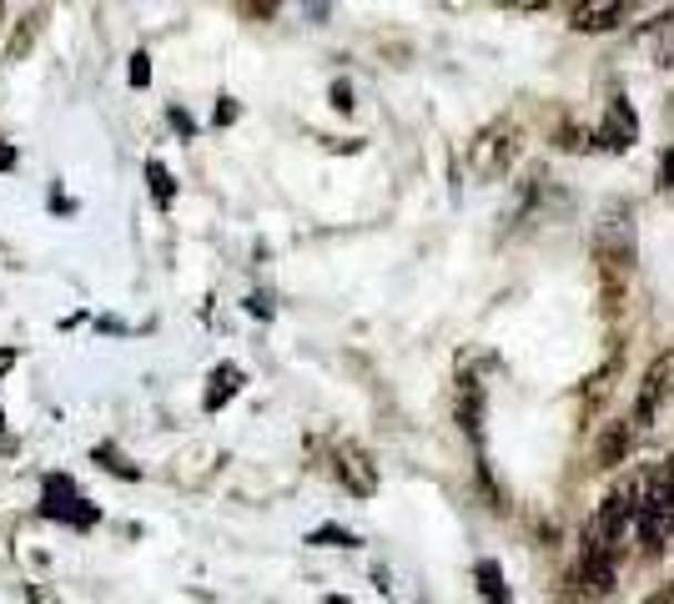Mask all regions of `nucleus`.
Masks as SVG:
<instances>
[{"label": "nucleus", "mask_w": 674, "mask_h": 604, "mask_svg": "<svg viewBox=\"0 0 674 604\" xmlns=\"http://www.w3.org/2000/svg\"><path fill=\"white\" fill-rule=\"evenodd\" d=\"M333 106L337 111H353V86H348V81H337V86H333Z\"/></svg>", "instance_id": "nucleus-19"}, {"label": "nucleus", "mask_w": 674, "mask_h": 604, "mask_svg": "<svg viewBox=\"0 0 674 604\" xmlns=\"http://www.w3.org/2000/svg\"><path fill=\"white\" fill-rule=\"evenodd\" d=\"M327 604H353V600H343V594H327Z\"/></svg>", "instance_id": "nucleus-23"}, {"label": "nucleus", "mask_w": 674, "mask_h": 604, "mask_svg": "<svg viewBox=\"0 0 674 604\" xmlns=\"http://www.w3.org/2000/svg\"><path fill=\"white\" fill-rule=\"evenodd\" d=\"M644 604H674V584H664V590H654Z\"/></svg>", "instance_id": "nucleus-21"}, {"label": "nucleus", "mask_w": 674, "mask_h": 604, "mask_svg": "<svg viewBox=\"0 0 674 604\" xmlns=\"http://www.w3.org/2000/svg\"><path fill=\"white\" fill-rule=\"evenodd\" d=\"M25 604H65L51 584H25Z\"/></svg>", "instance_id": "nucleus-17"}, {"label": "nucleus", "mask_w": 674, "mask_h": 604, "mask_svg": "<svg viewBox=\"0 0 674 604\" xmlns=\"http://www.w3.org/2000/svg\"><path fill=\"white\" fill-rule=\"evenodd\" d=\"M634 529H640V554L654 560L674 529V463H654L644 473V504H640Z\"/></svg>", "instance_id": "nucleus-1"}, {"label": "nucleus", "mask_w": 674, "mask_h": 604, "mask_svg": "<svg viewBox=\"0 0 674 604\" xmlns=\"http://www.w3.org/2000/svg\"><path fill=\"white\" fill-rule=\"evenodd\" d=\"M634 132H640V121H634L630 101L614 96V101H610V121H604L599 142H604V146H634Z\"/></svg>", "instance_id": "nucleus-12"}, {"label": "nucleus", "mask_w": 674, "mask_h": 604, "mask_svg": "<svg viewBox=\"0 0 674 604\" xmlns=\"http://www.w3.org/2000/svg\"><path fill=\"white\" fill-rule=\"evenodd\" d=\"M479 590H483V600H489V604H513L509 590H503V570L493 560L479 564Z\"/></svg>", "instance_id": "nucleus-14"}, {"label": "nucleus", "mask_w": 674, "mask_h": 604, "mask_svg": "<svg viewBox=\"0 0 674 604\" xmlns=\"http://www.w3.org/2000/svg\"><path fill=\"white\" fill-rule=\"evenodd\" d=\"M0 172H16V146L0 142Z\"/></svg>", "instance_id": "nucleus-20"}, {"label": "nucleus", "mask_w": 674, "mask_h": 604, "mask_svg": "<svg viewBox=\"0 0 674 604\" xmlns=\"http://www.w3.org/2000/svg\"><path fill=\"white\" fill-rule=\"evenodd\" d=\"M630 449H634V418H620V423H610V429L599 433V463L604 469L630 463Z\"/></svg>", "instance_id": "nucleus-10"}, {"label": "nucleus", "mask_w": 674, "mask_h": 604, "mask_svg": "<svg viewBox=\"0 0 674 604\" xmlns=\"http://www.w3.org/2000/svg\"><path fill=\"white\" fill-rule=\"evenodd\" d=\"M41 514L45 519H65V524H76V529H91L101 519V509L86 504V499L76 494V483H71V479H45Z\"/></svg>", "instance_id": "nucleus-6"}, {"label": "nucleus", "mask_w": 674, "mask_h": 604, "mask_svg": "<svg viewBox=\"0 0 674 604\" xmlns=\"http://www.w3.org/2000/svg\"><path fill=\"white\" fill-rule=\"evenodd\" d=\"M624 16H630V6L599 0V6H574V11H569V25H574V31H614Z\"/></svg>", "instance_id": "nucleus-9"}, {"label": "nucleus", "mask_w": 674, "mask_h": 604, "mask_svg": "<svg viewBox=\"0 0 674 604\" xmlns=\"http://www.w3.org/2000/svg\"><path fill=\"white\" fill-rule=\"evenodd\" d=\"M599 263H604V273L634 267V212L624 202H614L599 222Z\"/></svg>", "instance_id": "nucleus-2"}, {"label": "nucleus", "mask_w": 674, "mask_h": 604, "mask_svg": "<svg viewBox=\"0 0 674 604\" xmlns=\"http://www.w3.org/2000/svg\"><path fill=\"white\" fill-rule=\"evenodd\" d=\"M640 504H644V479L610 489L604 504H599V514H594V534L610 539V544H614V539H624V534H630V524L640 519Z\"/></svg>", "instance_id": "nucleus-4"}, {"label": "nucleus", "mask_w": 674, "mask_h": 604, "mask_svg": "<svg viewBox=\"0 0 674 604\" xmlns=\"http://www.w3.org/2000/svg\"><path fill=\"white\" fill-rule=\"evenodd\" d=\"M131 81H136V86H146V81H152V66H146V55H131Z\"/></svg>", "instance_id": "nucleus-18"}, {"label": "nucleus", "mask_w": 674, "mask_h": 604, "mask_svg": "<svg viewBox=\"0 0 674 604\" xmlns=\"http://www.w3.org/2000/svg\"><path fill=\"white\" fill-rule=\"evenodd\" d=\"M513 156H519V132H513L509 121H499V126H489V132L473 142V172L499 176V172H509Z\"/></svg>", "instance_id": "nucleus-7"}, {"label": "nucleus", "mask_w": 674, "mask_h": 604, "mask_svg": "<svg viewBox=\"0 0 674 604\" xmlns=\"http://www.w3.org/2000/svg\"><path fill=\"white\" fill-rule=\"evenodd\" d=\"M237 388H242V368H237V362H222V368H212V378H207V398H202V408H207V413L227 408L232 398H237Z\"/></svg>", "instance_id": "nucleus-13"}, {"label": "nucleus", "mask_w": 674, "mask_h": 604, "mask_svg": "<svg viewBox=\"0 0 674 604\" xmlns=\"http://www.w3.org/2000/svg\"><path fill=\"white\" fill-rule=\"evenodd\" d=\"M146 176H152V197H156V207L166 212V207L176 202V182H172V172H166V166L152 156V162H146Z\"/></svg>", "instance_id": "nucleus-15"}, {"label": "nucleus", "mask_w": 674, "mask_h": 604, "mask_svg": "<svg viewBox=\"0 0 674 604\" xmlns=\"http://www.w3.org/2000/svg\"><path fill=\"white\" fill-rule=\"evenodd\" d=\"M614 584H620V570H614V544H610V539H599L594 529H584V554H579V590H584L589 600H604V594H614Z\"/></svg>", "instance_id": "nucleus-3"}, {"label": "nucleus", "mask_w": 674, "mask_h": 604, "mask_svg": "<svg viewBox=\"0 0 674 604\" xmlns=\"http://www.w3.org/2000/svg\"><path fill=\"white\" fill-rule=\"evenodd\" d=\"M337 479L348 483L358 499H368L372 489H378V463H372L358 443H343V449H337Z\"/></svg>", "instance_id": "nucleus-8"}, {"label": "nucleus", "mask_w": 674, "mask_h": 604, "mask_svg": "<svg viewBox=\"0 0 674 604\" xmlns=\"http://www.w3.org/2000/svg\"><path fill=\"white\" fill-rule=\"evenodd\" d=\"M458 423H463V433L473 443H483V383L479 378H463V388H458Z\"/></svg>", "instance_id": "nucleus-11"}, {"label": "nucleus", "mask_w": 674, "mask_h": 604, "mask_svg": "<svg viewBox=\"0 0 674 604\" xmlns=\"http://www.w3.org/2000/svg\"><path fill=\"white\" fill-rule=\"evenodd\" d=\"M670 393H674V352H660L644 368L640 393H634V429H650L654 418H660V408L670 403Z\"/></svg>", "instance_id": "nucleus-5"}, {"label": "nucleus", "mask_w": 674, "mask_h": 604, "mask_svg": "<svg viewBox=\"0 0 674 604\" xmlns=\"http://www.w3.org/2000/svg\"><path fill=\"white\" fill-rule=\"evenodd\" d=\"M307 544H323V550H358V534H353V529H337V524H323L307 534Z\"/></svg>", "instance_id": "nucleus-16"}, {"label": "nucleus", "mask_w": 674, "mask_h": 604, "mask_svg": "<svg viewBox=\"0 0 674 604\" xmlns=\"http://www.w3.org/2000/svg\"><path fill=\"white\" fill-rule=\"evenodd\" d=\"M660 172H664V187H674V152H664V162H660Z\"/></svg>", "instance_id": "nucleus-22"}]
</instances>
